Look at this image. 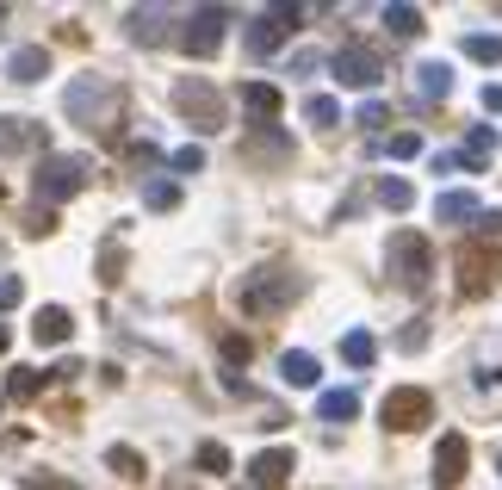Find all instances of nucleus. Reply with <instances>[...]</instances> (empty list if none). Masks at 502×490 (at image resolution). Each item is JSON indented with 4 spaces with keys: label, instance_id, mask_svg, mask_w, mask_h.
I'll use <instances>...</instances> for the list:
<instances>
[{
    "label": "nucleus",
    "instance_id": "obj_32",
    "mask_svg": "<svg viewBox=\"0 0 502 490\" xmlns=\"http://www.w3.org/2000/svg\"><path fill=\"white\" fill-rule=\"evenodd\" d=\"M385 118H391V112H385V100H366V105H359V125H366V131H379Z\"/></svg>",
    "mask_w": 502,
    "mask_h": 490
},
{
    "label": "nucleus",
    "instance_id": "obj_5",
    "mask_svg": "<svg viewBox=\"0 0 502 490\" xmlns=\"http://www.w3.org/2000/svg\"><path fill=\"white\" fill-rule=\"evenodd\" d=\"M223 32H230V6H199V13L186 19V32H180V50H186V56H217Z\"/></svg>",
    "mask_w": 502,
    "mask_h": 490
},
{
    "label": "nucleus",
    "instance_id": "obj_27",
    "mask_svg": "<svg viewBox=\"0 0 502 490\" xmlns=\"http://www.w3.org/2000/svg\"><path fill=\"white\" fill-rule=\"evenodd\" d=\"M192 459H199V472H230V447H223V441H205Z\"/></svg>",
    "mask_w": 502,
    "mask_h": 490
},
{
    "label": "nucleus",
    "instance_id": "obj_11",
    "mask_svg": "<svg viewBox=\"0 0 502 490\" xmlns=\"http://www.w3.org/2000/svg\"><path fill=\"white\" fill-rule=\"evenodd\" d=\"M490 155H497V131H490V125H471V137L459 143L453 162H466L471 175H477V168H490Z\"/></svg>",
    "mask_w": 502,
    "mask_h": 490
},
{
    "label": "nucleus",
    "instance_id": "obj_12",
    "mask_svg": "<svg viewBox=\"0 0 502 490\" xmlns=\"http://www.w3.org/2000/svg\"><path fill=\"white\" fill-rule=\"evenodd\" d=\"M286 472H291V454H286V447H261V454L249 459V478H254V485H286Z\"/></svg>",
    "mask_w": 502,
    "mask_h": 490
},
{
    "label": "nucleus",
    "instance_id": "obj_9",
    "mask_svg": "<svg viewBox=\"0 0 502 490\" xmlns=\"http://www.w3.org/2000/svg\"><path fill=\"white\" fill-rule=\"evenodd\" d=\"M335 81H341V87H379V56H372L366 44H348V50L335 56Z\"/></svg>",
    "mask_w": 502,
    "mask_h": 490
},
{
    "label": "nucleus",
    "instance_id": "obj_38",
    "mask_svg": "<svg viewBox=\"0 0 502 490\" xmlns=\"http://www.w3.org/2000/svg\"><path fill=\"white\" fill-rule=\"evenodd\" d=\"M0 354H6V329H0Z\"/></svg>",
    "mask_w": 502,
    "mask_h": 490
},
{
    "label": "nucleus",
    "instance_id": "obj_3",
    "mask_svg": "<svg viewBox=\"0 0 502 490\" xmlns=\"http://www.w3.org/2000/svg\"><path fill=\"white\" fill-rule=\"evenodd\" d=\"M391 274H397V285H428V274H434V248L416 236V230H397L391 236Z\"/></svg>",
    "mask_w": 502,
    "mask_h": 490
},
{
    "label": "nucleus",
    "instance_id": "obj_33",
    "mask_svg": "<svg viewBox=\"0 0 502 490\" xmlns=\"http://www.w3.org/2000/svg\"><path fill=\"white\" fill-rule=\"evenodd\" d=\"M19 485H25V490H74L69 478H44V472H25V478H19Z\"/></svg>",
    "mask_w": 502,
    "mask_h": 490
},
{
    "label": "nucleus",
    "instance_id": "obj_8",
    "mask_svg": "<svg viewBox=\"0 0 502 490\" xmlns=\"http://www.w3.org/2000/svg\"><path fill=\"white\" fill-rule=\"evenodd\" d=\"M466 465H471V441H466V435H440V441H434V485H440V490L459 485Z\"/></svg>",
    "mask_w": 502,
    "mask_h": 490
},
{
    "label": "nucleus",
    "instance_id": "obj_36",
    "mask_svg": "<svg viewBox=\"0 0 502 490\" xmlns=\"http://www.w3.org/2000/svg\"><path fill=\"white\" fill-rule=\"evenodd\" d=\"M19 298H25V285H19V280H0V311H13Z\"/></svg>",
    "mask_w": 502,
    "mask_h": 490
},
{
    "label": "nucleus",
    "instance_id": "obj_19",
    "mask_svg": "<svg viewBox=\"0 0 502 490\" xmlns=\"http://www.w3.org/2000/svg\"><path fill=\"white\" fill-rule=\"evenodd\" d=\"M341 360H348V366H372V360H379L372 329H348V335H341Z\"/></svg>",
    "mask_w": 502,
    "mask_h": 490
},
{
    "label": "nucleus",
    "instance_id": "obj_34",
    "mask_svg": "<svg viewBox=\"0 0 502 490\" xmlns=\"http://www.w3.org/2000/svg\"><path fill=\"white\" fill-rule=\"evenodd\" d=\"M477 236L497 243V236H502V211H477Z\"/></svg>",
    "mask_w": 502,
    "mask_h": 490
},
{
    "label": "nucleus",
    "instance_id": "obj_28",
    "mask_svg": "<svg viewBox=\"0 0 502 490\" xmlns=\"http://www.w3.org/2000/svg\"><path fill=\"white\" fill-rule=\"evenodd\" d=\"M180 205V186L174 180H155V186H149V211H174Z\"/></svg>",
    "mask_w": 502,
    "mask_h": 490
},
{
    "label": "nucleus",
    "instance_id": "obj_2",
    "mask_svg": "<svg viewBox=\"0 0 502 490\" xmlns=\"http://www.w3.org/2000/svg\"><path fill=\"white\" fill-rule=\"evenodd\" d=\"M168 105H174L192 131H217V125H223V94H217L212 81H199V75H180Z\"/></svg>",
    "mask_w": 502,
    "mask_h": 490
},
{
    "label": "nucleus",
    "instance_id": "obj_7",
    "mask_svg": "<svg viewBox=\"0 0 502 490\" xmlns=\"http://www.w3.org/2000/svg\"><path fill=\"white\" fill-rule=\"evenodd\" d=\"M298 292H304V280H298V274H286V280H267V274H254V280L242 285V311H286Z\"/></svg>",
    "mask_w": 502,
    "mask_h": 490
},
{
    "label": "nucleus",
    "instance_id": "obj_18",
    "mask_svg": "<svg viewBox=\"0 0 502 490\" xmlns=\"http://www.w3.org/2000/svg\"><path fill=\"white\" fill-rule=\"evenodd\" d=\"M162 19H168V6H131V37L137 44H162Z\"/></svg>",
    "mask_w": 502,
    "mask_h": 490
},
{
    "label": "nucleus",
    "instance_id": "obj_22",
    "mask_svg": "<svg viewBox=\"0 0 502 490\" xmlns=\"http://www.w3.org/2000/svg\"><path fill=\"white\" fill-rule=\"evenodd\" d=\"M106 465L118 478H143V454L137 447H106Z\"/></svg>",
    "mask_w": 502,
    "mask_h": 490
},
{
    "label": "nucleus",
    "instance_id": "obj_35",
    "mask_svg": "<svg viewBox=\"0 0 502 490\" xmlns=\"http://www.w3.org/2000/svg\"><path fill=\"white\" fill-rule=\"evenodd\" d=\"M422 342H428V329H422V323H409V329H403V335H397V348H409V354L422 348Z\"/></svg>",
    "mask_w": 502,
    "mask_h": 490
},
{
    "label": "nucleus",
    "instance_id": "obj_20",
    "mask_svg": "<svg viewBox=\"0 0 502 490\" xmlns=\"http://www.w3.org/2000/svg\"><path fill=\"white\" fill-rule=\"evenodd\" d=\"M354 410H359L354 391H323V397H317V416L323 422H354Z\"/></svg>",
    "mask_w": 502,
    "mask_h": 490
},
{
    "label": "nucleus",
    "instance_id": "obj_13",
    "mask_svg": "<svg viewBox=\"0 0 502 490\" xmlns=\"http://www.w3.org/2000/svg\"><path fill=\"white\" fill-rule=\"evenodd\" d=\"M6 75H13V81H44V75H50V50H44V44L13 50V56H6Z\"/></svg>",
    "mask_w": 502,
    "mask_h": 490
},
{
    "label": "nucleus",
    "instance_id": "obj_24",
    "mask_svg": "<svg viewBox=\"0 0 502 490\" xmlns=\"http://www.w3.org/2000/svg\"><path fill=\"white\" fill-rule=\"evenodd\" d=\"M304 118H310V125H317V131H329V125H335V118H341V105L329 100V94H310V100H304Z\"/></svg>",
    "mask_w": 502,
    "mask_h": 490
},
{
    "label": "nucleus",
    "instance_id": "obj_26",
    "mask_svg": "<svg viewBox=\"0 0 502 490\" xmlns=\"http://www.w3.org/2000/svg\"><path fill=\"white\" fill-rule=\"evenodd\" d=\"M37 385H44V366H13V379H6V391H13V397H32Z\"/></svg>",
    "mask_w": 502,
    "mask_h": 490
},
{
    "label": "nucleus",
    "instance_id": "obj_4",
    "mask_svg": "<svg viewBox=\"0 0 502 490\" xmlns=\"http://www.w3.org/2000/svg\"><path fill=\"white\" fill-rule=\"evenodd\" d=\"M434 416V397L428 391H416V385H397L385 404H379V422L391 428V435H409V428H422V422Z\"/></svg>",
    "mask_w": 502,
    "mask_h": 490
},
{
    "label": "nucleus",
    "instance_id": "obj_6",
    "mask_svg": "<svg viewBox=\"0 0 502 490\" xmlns=\"http://www.w3.org/2000/svg\"><path fill=\"white\" fill-rule=\"evenodd\" d=\"M81 175H87L81 155H44V168H37V193H44L50 205H63V199L81 193Z\"/></svg>",
    "mask_w": 502,
    "mask_h": 490
},
{
    "label": "nucleus",
    "instance_id": "obj_21",
    "mask_svg": "<svg viewBox=\"0 0 502 490\" xmlns=\"http://www.w3.org/2000/svg\"><path fill=\"white\" fill-rule=\"evenodd\" d=\"M372 199H379L385 211H409V205H416V186L391 175V180H379V193H372Z\"/></svg>",
    "mask_w": 502,
    "mask_h": 490
},
{
    "label": "nucleus",
    "instance_id": "obj_31",
    "mask_svg": "<svg viewBox=\"0 0 502 490\" xmlns=\"http://www.w3.org/2000/svg\"><path fill=\"white\" fill-rule=\"evenodd\" d=\"M217 354H223L230 366H242V360H249V335H223V342H217Z\"/></svg>",
    "mask_w": 502,
    "mask_h": 490
},
{
    "label": "nucleus",
    "instance_id": "obj_29",
    "mask_svg": "<svg viewBox=\"0 0 502 490\" xmlns=\"http://www.w3.org/2000/svg\"><path fill=\"white\" fill-rule=\"evenodd\" d=\"M168 162H174V175H199V168H205V149H192V143H186V149L168 155Z\"/></svg>",
    "mask_w": 502,
    "mask_h": 490
},
{
    "label": "nucleus",
    "instance_id": "obj_17",
    "mask_svg": "<svg viewBox=\"0 0 502 490\" xmlns=\"http://www.w3.org/2000/svg\"><path fill=\"white\" fill-rule=\"evenodd\" d=\"M416 87H422V100H447V94H453V69H447V63H422V69H416Z\"/></svg>",
    "mask_w": 502,
    "mask_h": 490
},
{
    "label": "nucleus",
    "instance_id": "obj_15",
    "mask_svg": "<svg viewBox=\"0 0 502 490\" xmlns=\"http://www.w3.org/2000/svg\"><path fill=\"white\" fill-rule=\"evenodd\" d=\"M317 354H304V348H291V354H280V379L286 385H317Z\"/></svg>",
    "mask_w": 502,
    "mask_h": 490
},
{
    "label": "nucleus",
    "instance_id": "obj_25",
    "mask_svg": "<svg viewBox=\"0 0 502 490\" xmlns=\"http://www.w3.org/2000/svg\"><path fill=\"white\" fill-rule=\"evenodd\" d=\"M385 25H391L397 37H416L422 32V13H416V6H385Z\"/></svg>",
    "mask_w": 502,
    "mask_h": 490
},
{
    "label": "nucleus",
    "instance_id": "obj_10",
    "mask_svg": "<svg viewBox=\"0 0 502 490\" xmlns=\"http://www.w3.org/2000/svg\"><path fill=\"white\" fill-rule=\"evenodd\" d=\"M242 105H249L254 125H273L286 100H280V87H273V81H249V87H242Z\"/></svg>",
    "mask_w": 502,
    "mask_h": 490
},
{
    "label": "nucleus",
    "instance_id": "obj_1",
    "mask_svg": "<svg viewBox=\"0 0 502 490\" xmlns=\"http://www.w3.org/2000/svg\"><path fill=\"white\" fill-rule=\"evenodd\" d=\"M63 112H69V125L106 131L112 118H118V87H112L106 75H74L69 94H63Z\"/></svg>",
    "mask_w": 502,
    "mask_h": 490
},
{
    "label": "nucleus",
    "instance_id": "obj_16",
    "mask_svg": "<svg viewBox=\"0 0 502 490\" xmlns=\"http://www.w3.org/2000/svg\"><path fill=\"white\" fill-rule=\"evenodd\" d=\"M434 217H440V224H459V230H466V224H477V199H471V193H440Z\"/></svg>",
    "mask_w": 502,
    "mask_h": 490
},
{
    "label": "nucleus",
    "instance_id": "obj_14",
    "mask_svg": "<svg viewBox=\"0 0 502 490\" xmlns=\"http://www.w3.org/2000/svg\"><path fill=\"white\" fill-rule=\"evenodd\" d=\"M69 329H74V316L63 311V305H44V311H37V323H32V335L44 342V348H56V342H69Z\"/></svg>",
    "mask_w": 502,
    "mask_h": 490
},
{
    "label": "nucleus",
    "instance_id": "obj_37",
    "mask_svg": "<svg viewBox=\"0 0 502 490\" xmlns=\"http://www.w3.org/2000/svg\"><path fill=\"white\" fill-rule=\"evenodd\" d=\"M484 105H490V112H502V81H497V87H484Z\"/></svg>",
    "mask_w": 502,
    "mask_h": 490
},
{
    "label": "nucleus",
    "instance_id": "obj_23",
    "mask_svg": "<svg viewBox=\"0 0 502 490\" xmlns=\"http://www.w3.org/2000/svg\"><path fill=\"white\" fill-rule=\"evenodd\" d=\"M466 56H471V63H502V37H497V32L466 37Z\"/></svg>",
    "mask_w": 502,
    "mask_h": 490
},
{
    "label": "nucleus",
    "instance_id": "obj_30",
    "mask_svg": "<svg viewBox=\"0 0 502 490\" xmlns=\"http://www.w3.org/2000/svg\"><path fill=\"white\" fill-rule=\"evenodd\" d=\"M385 149H391L397 162H409V155H422V137H416V131H397V137L385 143Z\"/></svg>",
    "mask_w": 502,
    "mask_h": 490
}]
</instances>
